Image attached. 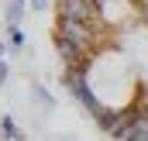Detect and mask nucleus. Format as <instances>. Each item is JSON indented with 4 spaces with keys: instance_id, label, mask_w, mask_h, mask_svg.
<instances>
[{
    "instance_id": "obj_1",
    "label": "nucleus",
    "mask_w": 148,
    "mask_h": 141,
    "mask_svg": "<svg viewBox=\"0 0 148 141\" xmlns=\"http://www.w3.org/2000/svg\"><path fill=\"white\" fill-rule=\"evenodd\" d=\"M62 86L114 141H148V0H55Z\"/></svg>"
},
{
    "instance_id": "obj_2",
    "label": "nucleus",
    "mask_w": 148,
    "mask_h": 141,
    "mask_svg": "<svg viewBox=\"0 0 148 141\" xmlns=\"http://www.w3.org/2000/svg\"><path fill=\"white\" fill-rule=\"evenodd\" d=\"M24 17V0H7V28H17Z\"/></svg>"
},
{
    "instance_id": "obj_3",
    "label": "nucleus",
    "mask_w": 148,
    "mask_h": 141,
    "mask_svg": "<svg viewBox=\"0 0 148 141\" xmlns=\"http://www.w3.org/2000/svg\"><path fill=\"white\" fill-rule=\"evenodd\" d=\"M0 134H3V141H17L21 138V131H17V124H14V120H10V117H0Z\"/></svg>"
},
{
    "instance_id": "obj_4",
    "label": "nucleus",
    "mask_w": 148,
    "mask_h": 141,
    "mask_svg": "<svg viewBox=\"0 0 148 141\" xmlns=\"http://www.w3.org/2000/svg\"><path fill=\"white\" fill-rule=\"evenodd\" d=\"M31 93L38 97V103H41V110H48V107H52V97H48V90H45L41 83H31Z\"/></svg>"
},
{
    "instance_id": "obj_5",
    "label": "nucleus",
    "mask_w": 148,
    "mask_h": 141,
    "mask_svg": "<svg viewBox=\"0 0 148 141\" xmlns=\"http://www.w3.org/2000/svg\"><path fill=\"white\" fill-rule=\"evenodd\" d=\"M7 76H10V69H7V62H0V86L7 83Z\"/></svg>"
},
{
    "instance_id": "obj_6",
    "label": "nucleus",
    "mask_w": 148,
    "mask_h": 141,
    "mask_svg": "<svg viewBox=\"0 0 148 141\" xmlns=\"http://www.w3.org/2000/svg\"><path fill=\"white\" fill-rule=\"evenodd\" d=\"M3 52H7V45H3V41H0V62H3Z\"/></svg>"
},
{
    "instance_id": "obj_7",
    "label": "nucleus",
    "mask_w": 148,
    "mask_h": 141,
    "mask_svg": "<svg viewBox=\"0 0 148 141\" xmlns=\"http://www.w3.org/2000/svg\"><path fill=\"white\" fill-rule=\"evenodd\" d=\"M31 3H35V0H31Z\"/></svg>"
}]
</instances>
